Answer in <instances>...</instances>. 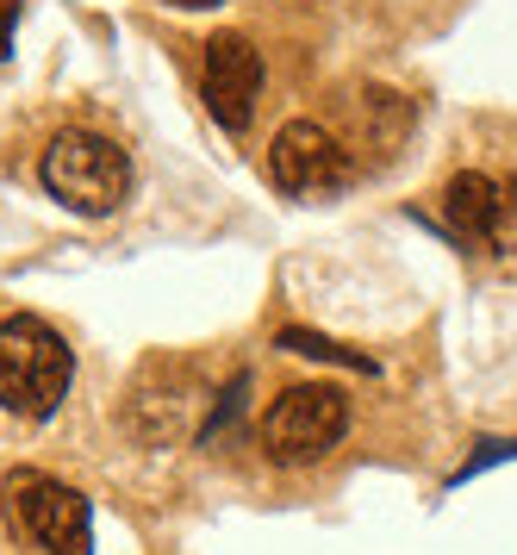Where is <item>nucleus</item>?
Instances as JSON below:
<instances>
[{
  "label": "nucleus",
  "instance_id": "nucleus-1",
  "mask_svg": "<svg viewBox=\"0 0 517 555\" xmlns=\"http://www.w3.org/2000/svg\"><path fill=\"white\" fill-rule=\"evenodd\" d=\"M75 380V350L69 337L31 312L0 319V412H13L25 425H44L63 405Z\"/></svg>",
  "mask_w": 517,
  "mask_h": 555
},
{
  "label": "nucleus",
  "instance_id": "nucleus-2",
  "mask_svg": "<svg viewBox=\"0 0 517 555\" xmlns=\"http://www.w3.org/2000/svg\"><path fill=\"white\" fill-rule=\"evenodd\" d=\"M0 505H7V525L44 555H94V505L69 480L44 468H7Z\"/></svg>",
  "mask_w": 517,
  "mask_h": 555
},
{
  "label": "nucleus",
  "instance_id": "nucleus-3",
  "mask_svg": "<svg viewBox=\"0 0 517 555\" xmlns=\"http://www.w3.org/2000/svg\"><path fill=\"white\" fill-rule=\"evenodd\" d=\"M38 176H44L50 201H63L69 212H88V219H106L131 188V156L100 131H56L44 144Z\"/></svg>",
  "mask_w": 517,
  "mask_h": 555
},
{
  "label": "nucleus",
  "instance_id": "nucleus-4",
  "mask_svg": "<svg viewBox=\"0 0 517 555\" xmlns=\"http://www.w3.org/2000/svg\"><path fill=\"white\" fill-rule=\"evenodd\" d=\"M349 430V393L331 387V380H299L281 400L262 412V450L281 462V468H299V462H319L344 443Z\"/></svg>",
  "mask_w": 517,
  "mask_h": 555
},
{
  "label": "nucleus",
  "instance_id": "nucleus-5",
  "mask_svg": "<svg viewBox=\"0 0 517 555\" xmlns=\"http://www.w3.org/2000/svg\"><path fill=\"white\" fill-rule=\"evenodd\" d=\"M199 400H206V387H199L194 369H181V362H144L138 380H131V393H125V430H131V443H144V450H169L188 437L194 425Z\"/></svg>",
  "mask_w": 517,
  "mask_h": 555
},
{
  "label": "nucleus",
  "instance_id": "nucleus-6",
  "mask_svg": "<svg viewBox=\"0 0 517 555\" xmlns=\"http://www.w3.org/2000/svg\"><path fill=\"white\" fill-rule=\"evenodd\" d=\"M356 176V156L337 144V131L319 126V119H294V126L274 131L269 144V181L281 194H294V201H324V194H337L349 188Z\"/></svg>",
  "mask_w": 517,
  "mask_h": 555
},
{
  "label": "nucleus",
  "instance_id": "nucleus-7",
  "mask_svg": "<svg viewBox=\"0 0 517 555\" xmlns=\"http://www.w3.org/2000/svg\"><path fill=\"white\" fill-rule=\"evenodd\" d=\"M262 81H269V63L249 44L244 31H212L206 38V63H199V94H206V113L219 119L224 131H244L256 101H262Z\"/></svg>",
  "mask_w": 517,
  "mask_h": 555
},
{
  "label": "nucleus",
  "instance_id": "nucleus-8",
  "mask_svg": "<svg viewBox=\"0 0 517 555\" xmlns=\"http://www.w3.org/2000/svg\"><path fill=\"white\" fill-rule=\"evenodd\" d=\"M443 219H449V231H455L462 244L493 250L499 225L512 219V212H505V188H499L493 176H480V169H462V176L443 188Z\"/></svg>",
  "mask_w": 517,
  "mask_h": 555
},
{
  "label": "nucleus",
  "instance_id": "nucleus-9",
  "mask_svg": "<svg viewBox=\"0 0 517 555\" xmlns=\"http://www.w3.org/2000/svg\"><path fill=\"white\" fill-rule=\"evenodd\" d=\"M281 350H294V356H319V362H337V369H362V375H374V362L362 350H349V344H337V337H324V331H299L287 325L281 337H274Z\"/></svg>",
  "mask_w": 517,
  "mask_h": 555
},
{
  "label": "nucleus",
  "instance_id": "nucleus-10",
  "mask_svg": "<svg viewBox=\"0 0 517 555\" xmlns=\"http://www.w3.org/2000/svg\"><path fill=\"white\" fill-rule=\"evenodd\" d=\"M244 400H249V375H244V369H237V375L224 380V393H219V400H212V412H206V430H199V437L212 443V437H219V430L231 425L237 412H244Z\"/></svg>",
  "mask_w": 517,
  "mask_h": 555
},
{
  "label": "nucleus",
  "instance_id": "nucleus-11",
  "mask_svg": "<svg viewBox=\"0 0 517 555\" xmlns=\"http://www.w3.org/2000/svg\"><path fill=\"white\" fill-rule=\"evenodd\" d=\"M505 455H517V437H512V443H505V437H487V443H480V450H474L468 462H462V475H455V487H462L468 475H480V468H493V462H505Z\"/></svg>",
  "mask_w": 517,
  "mask_h": 555
},
{
  "label": "nucleus",
  "instance_id": "nucleus-12",
  "mask_svg": "<svg viewBox=\"0 0 517 555\" xmlns=\"http://www.w3.org/2000/svg\"><path fill=\"white\" fill-rule=\"evenodd\" d=\"M13 26H20V7H0V63L13 56Z\"/></svg>",
  "mask_w": 517,
  "mask_h": 555
}]
</instances>
